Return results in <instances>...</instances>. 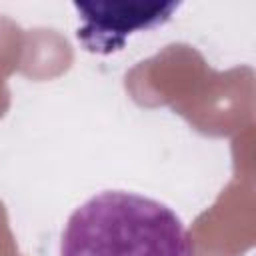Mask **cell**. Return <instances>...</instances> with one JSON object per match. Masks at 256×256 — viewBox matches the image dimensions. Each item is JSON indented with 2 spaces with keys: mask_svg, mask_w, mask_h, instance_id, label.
<instances>
[{
  "mask_svg": "<svg viewBox=\"0 0 256 256\" xmlns=\"http://www.w3.org/2000/svg\"><path fill=\"white\" fill-rule=\"evenodd\" d=\"M60 256H194L180 216L160 200L102 190L66 220Z\"/></svg>",
  "mask_w": 256,
  "mask_h": 256,
  "instance_id": "cell-1",
  "label": "cell"
},
{
  "mask_svg": "<svg viewBox=\"0 0 256 256\" xmlns=\"http://www.w3.org/2000/svg\"><path fill=\"white\" fill-rule=\"evenodd\" d=\"M78 42L92 54H114L122 50L130 36L164 26L180 2L168 0H120V2H74Z\"/></svg>",
  "mask_w": 256,
  "mask_h": 256,
  "instance_id": "cell-2",
  "label": "cell"
}]
</instances>
